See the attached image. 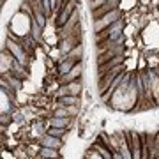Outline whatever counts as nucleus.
<instances>
[{
  "label": "nucleus",
  "instance_id": "f257e3e1",
  "mask_svg": "<svg viewBox=\"0 0 159 159\" xmlns=\"http://www.w3.org/2000/svg\"><path fill=\"white\" fill-rule=\"evenodd\" d=\"M119 20H120V11L119 9H115V11L104 14V16H101L99 20H94V25H92L94 34H101V32H104L108 27H111V25H113L115 21H119Z\"/></svg>",
  "mask_w": 159,
  "mask_h": 159
},
{
  "label": "nucleus",
  "instance_id": "f03ea898",
  "mask_svg": "<svg viewBox=\"0 0 159 159\" xmlns=\"http://www.w3.org/2000/svg\"><path fill=\"white\" fill-rule=\"evenodd\" d=\"M6 46H7V51L16 58V62L21 64L23 67L29 64V55H27V50L23 48L21 43H16V41H12V39H7Z\"/></svg>",
  "mask_w": 159,
  "mask_h": 159
},
{
  "label": "nucleus",
  "instance_id": "7ed1b4c3",
  "mask_svg": "<svg viewBox=\"0 0 159 159\" xmlns=\"http://www.w3.org/2000/svg\"><path fill=\"white\" fill-rule=\"evenodd\" d=\"M127 140H129V147H131V156L133 159H142V134L138 133L134 127L127 131Z\"/></svg>",
  "mask_w": 159,
  "mask_h": 159
},
{
  "label": "nucleus",
  "instance_id": "20e7f679",
  "mask_svg": "<svg viewBox=\"0 0 159 159\" xmlns=\"http://www.w3.org/2000/svg\"><path fill=\"white\" fill-rule=\"evenodd\" d=\"M142 74V81H143V89H145V110H152L156 108V101H154V94H152V80H150V73L145 71Z\"/></svg>",
  "mask_w": 159,
  "mask_h": 159
},
{
  "label": "nucleus",
  "instance_id": "39448f33",
  "mask_svg": "<svg viewBox=\"0 0 159 159\" xmlns=\"http://www.w3.org/2000/svg\"><path fill=\"white\" fill-rule=\"evenodd\" d=\"M76 4H78V0H69L67 6L64 7L62 12H60V14L57 16V27H58V29H62L64 25L69 21V18L73 16V12L78 9V7H76Z\"/></svg>",
  "mask_w": 159,
  "mask_h": 159
},
{
  "label": "nucleus",
  "instance_id": "423d86ee",
  "mask_svg": "<svg viewBox=\"0 0 159 159\" xmlns=\"http://www.w3.org/2000/svg\"><path fill=\"white\" fill-rule=\"evenodd\" d=\"M120 64H124V57H122V55H117V57H113L111 60H108L106 64L97 66V80H101L106 73H110L111 69L117 67V66H120Z\"/></svg>",
  "mask_w": 159,
  "mask_h": 159
},
{
  "label": "nucleus",
  "instance_id": "0eeeda50",
  "mask_svg": "<svg viewBox=\"0 0 159 159\" xmlns=\"http://www.w3.org/2000/svg\"><path fill=\"white\" fill-rule=\"evenodd\" d=\"M81 74H83V62H78L67 74L60 76V81L66 85V83H71V81H76V80H80V78H81Z\"/></svg>",
  "mask_w": 159,
  "mask_h": 159
},
{
  "label": "nucleus",
  "instance_id": "6e6552de",
  "mask_svg": "<svg viewBox=\"0 0 159 159\" xmlns=\"http://www.w3.org/2000/svg\"><path fill=\"white\" fill-rule=\"evenodd\" d=\"M0 71H2V74H6V73H9L12 69V66L16 64V58L12 57L9 51H6V50H2V55H0Z\"/></svg>",
  "mask_w": 159,
  "mask_h": 159
},
{
  "label": "nucleus",
  "instance_id": "1a4fd4ad",
  "mask_svg": "<svg viewBox=\"0 0 159 159\" xmlns=\"http://www.w3.org/2000/svg\"><path fill=\"white\" fill-rule=\"evenodd\" d=\"M119 0H110V2H106L104 6H101L99 9H96V11H92V18L94 20H99L101 16H104V14H108V12L115 11V9H119Z\"/></svg>",
  "mask_w": 159,
  "mask_h": 159
},
{
  "label": "nucleus",
  "instance_id": "9d476101",
  "mask_svg": "<svg viewBox=\"0 0 159 159\" xmlns=\"http://www.w3.org/2000/svg\"><path fill=\"white\" fill-rule=\"evenodd\" d=\"M120 138V154L124 159H133L131 156V147H129V140H127V133L125 131H117Z\"/></svg>",
  "mask_w": 159,
  "mask_h": 159
},
{
  "label": "nucleus",
  "instance_id": "9b49d317",
  "mask_svg": "<svg viewBox=\"0 0 159 159\" xmlns=\"http://www.w3.org/2000/svg\"><path fill=\"white\" fill-rule=\"evenodd\" d=\"M41 147H50V148H55V150H60L62 148V140L51 136V134H44L43 140H41Z\"/></svg>",
  "mask_w": 159,
  "mask_h": 159
},
{
  "label": "nucleus",
  "instance_id": "f8f14e48",
  "mask_svg": "<svg viewBox=\"0 0 159 159\" xmlns=\"http://www.w3.org/2000/svg\"><path fill=\"white\" fill-rule=\"evenodd\" d=\"M148 73H150V80H152L154 101H156V106H159V74L156 71H148Z\"/></svg>",
  "mask_w": 159,
  "mask_h": 159
},
{
  "label": "nucleus",
  "instance_id": "ddd939ff",
  "mask_svg": "<svg viewBox=\"0 0 159 159\" xmlns=\"http://www.w3.org/2000/svg\"><path fill=\"white\" fill-rule=\"evenodd\" d=\"M66 90H67V96H80V92L83 89V83L81 80H76V81H71V83H66Z\"/></svg>",
  "mask_w": 159,
  "mask_h": 159
},
{
  "label": "nucleus",
  "instance_id": "4468645a",
  "mask_svg": "<svg viewBox=\"0 0 159 159\" xmlns=\"http://www.w3.org/2000/svg\"><path fill=\"white\" fill-rule=\"evenodd\" d=\"M80 62H81V60H80ZM76 64H78V62H76L74 58H64L62 62H60V66H58V73H60V76L67 74L69 71H71L74 66H76Z\"/></svg>",
  "mask_w": 159,
  "mask_h": 159
},
{
  "label": "nucleus",
  "instance_id": "2eb2a0df",
  "mask_svg": "<svg viewBox=\"0 0 159 159\" xmlns=\"http://www.w3.org/2000/svg\"><path fill=\"white\" fill-rule=\"evenodd\" d=\"M69 124H71V117H67V119L51 117V119H50V127H60V129H67Z\"/></svg>",
  "mask_w": 159,
  "mask_h": 159
},
{
  "label": "nucleus",
  "instance_id": "dca6fc26",
  "mask_svg": "<svg viewBox=\"0 0 159 159\" xmlns=\"http://www.w3.org/2000/svg\"><path fill=\"white\" fill-rule=\"evenodd\" d=\"M57 157H60L58 150H55V148H50V147H41L39 159H57Z\"/></svg>",
  "mask_w": 159,
  "mask_h": 159
},
{
  "label": "nucleus",
  "instance_id": "f3484780",
  "mask_svg": "<svg viewBox=\"0 0 159 159\" xmlns=\"http://www.w3.org/2000/svg\"><path fill=\"white\" fill-rule=\"evenodd\" d=\"M30 37L37 43V41H41V37H43V27H41L39 23L35 21V20H32V27H30Z\"/></svg>",
  "mask_w": 159,
  "mask_h": 159
},
{
  "label": "nucleus",
  "instance_id": "a211bd4d",
  "mask_svg": "<svg viewBox=\"0 0 159 159\" xmlns=\"http://www.w3.org/2000/svg\"><path fill=\"white\" fill-rule=\"evenodd\" d=\"M58 104L60 106H74V104H80V96H64V97H60Z\"/></svg>",
  "mask_w": 159,
  "mask_h": 159
},
{
  "label": "nucleus",
  "instance_id": "6ab92c4d",
  "mask_svg": "<svg viewBox=\"0 0 159 159\" xmlns=\"http://www.w3.org/2000/svg\"><path fill=\"white\" fill-rule=\"evenodd\" d=\"M81 57H83V44H78L74 46L73 50L69 51L67 55H66V58H74V60H81Z\"/></svg>",
  "mask_w": 159,
  "mask_h": 159
},
{
  "label": "nucleus",
  "instance_id": "aec40b11",
  "mask_svg": "<svg viewBox=\"0 0 159 159\" xmlns=\"http://www.w3.org/2000/svg\"><path fill=\"white\" fill-rule=\"evenodd\" d=\"M94 148H96L97 152L102 156V159H113V154H111V150H110L108 147H102L101 143H96V145H94Z\"/></svg>",
  "mask_w": 159,
  "mask_h": 159
},
{
  "label": "nucleus",
  "instance_id": "412c9836",
  "mask_svg": "<svg viewBox=\"0 0 159 159\" xmlns=\"http://www.w3.org/2000/svg\"><path fill=\"white\" fill-rule=\"evenodd\" d=\"M0 97H2V113H9V110H11V101H9V97H7V92L2 90L0 92Z\"/></svg>",
  "mask_w": 159,
  "mask_h": 159
},
{
  "label": "nucleus",
  "instance_id": "4be33fe9",
  "mask_svg": "<svg viewBox=\"0 0 159 159\" xmlns=\"http://www.w3.org/2000/svg\"><path fill=\"white\" fill-rule=\"evenodd\" d=\"M46 134H51V136L62 140V138H66V129H60V127H48Z\"/></svg>",
  "mask_w": 159,
  "mask_h": 159
},
{
  "label": "nucleus",
  "instance_id": "5701e85b",
  "mask_svg": "<svg viewBox=\"0 0 159 159\" xmlns=\"http://www.w3.org/2000/svg\"><path fill=\"white\" fill-rule=\"evenodd\" d=\"M53 117H60V119H67L69 117V111H67V106H58L55 111H53Z\"/></svg>",
  "mask_w": 159,
  "mask_h": 159
},
{
  "label": "nucleus",
  "instance_id": "b1692460",
  "mask_svg": "<svg viewBox=\"0 0 159 159\" xmlns=\"http://www.w3.org/2000/svg\"><path fill=\"white\" fill-rule=\"evenodd\" d=\"M106 2H110V0H89V7H90V11H96L101 6H104Z\"/></svg>",
  "mask_w": 159,
  "mask_h": 159
},
{
  "label": "nucleus",
  "instance_id": "393cba45",
  "mask_svg": "<svg viewBox=\"0 0 159 159\" xmlns=\"http://www.w3.org/2000/svg\"><path fill=\"white\" fill-rule=\"evenodd\" d=\"M85 159H102V156L99 152H97L96 148L92 147L90 150H87V154H85Z\"/></svg>",
  "mask_w": 159,
  "mask_h": 159
},
{
  "label": "nucleus",
  "instance_id": "a878e982",
  "mask_svg": "<svg viewBox=\"0 0 159 159\" xmlns=\"http://www.w3.org/2000/svg\"><path fill=\"white\" fill-rule=\"evenodd\" d=\"M32 129H34V134H43V133H44V127H43L41 122H35V124L32 125Z\"/></svg>",
  "mask_w": 159,
  "mask_h": 159
},
{
  "label": "nucleus",
  "instance_id": "bb28decb",
  "mask_svg": "<svg viewBox=\"0 0 159 159\" xmlns=\"http://www.w3.org/2000/svg\"><path fill=\"white\" fill-rule=\"evenodd\" d=\"M67 111H69V117L76 115V113H78V104H74V106H67Z\"/></svg>",
  "mask_w": 159,
  "mask_h": 159
},
{
  "label": "nucleus",
  "instance_id": "cd10ccee",
  "mask_svg": "<svg viewBox=\"0 0 159 159\" xmlns=\"http://www.w3.org/2000/svg\"><path fill=\"white\" fill-rule=\"evenodd\" d=\"M152 148H157L159 150V129H157V133H156V136H154V145L150 147V150H152Z\"/></svg>",
  "mask_w": 159,
  "mask_h": 159
},
{
  "label": "nucleus",
  "instance_id": "c85d7f7f",
  "mask_svg": "<svg viewBox=\"0 0 159 159\" xmlns=\"http://www.w3.org/2000/svg\"><path fill=\"white\" fill-rule=\"evenodd\" d=\"M0 122H2V125L6 124V122H9V113H2V119H0Z\"/></svg>",
  "mask_w": 159,
  "mask_h": 159
},
{
  "label": "nucleus",
  "instance_id": "c756f323",
  "mask_svg": "<svg viewBox=\"0 0 159 159\" xmlns=\"http://www.w3.org/2000/svg\"><path fill=\"white\" fill-rule=\"evenodd\" d=\"M142 4H143V6H148V4H150V0H142Z\"/></svg>",
  "mask_w": 159,
  "mask_h": 159
},
{
  "label": "nucleus",
  "instance_id": "7c9ffc66",
  "mask_svg": "<svg viewBox=\"0 0 159 159\" xmlns=\"http://www.w3.org/2000/svg\"><path fill=\"white\" fill-rule=\"evenodd\" d=\"M35 2H37V4H43V0H35Z\"/></svg>",
  "mask_w": 159,
  "mask_h": 159
},
{
  "label": "nucleus",
  "instance_id": "2f4dec72",
  "mask_svg": "<svg viewBox=\"0 0 159 159\" xmlns=\"http://www.w3.org/2000/svg\"><path fill=\"white\" fill-rule=\"evenodd\" d=\"M157 74H159V69H157Z\"/></svg>",
  "mask_w": 159,
  "mask_h": 159
},
{
  "label": "nucleus",
  "instance_id": "473e14b6",
  "mask_svg": "<svg viewBox=\"0 0 159 159\" xmlns=\"http://www.w3.org/2000/svg\"><path fill=\"white\" fill-rule=\"evenodd\" d=\"M57 159H60V157H57Z\"/></svg>",
  "mask_w": 159,
  "mask_h": 159
}]
</instances>
